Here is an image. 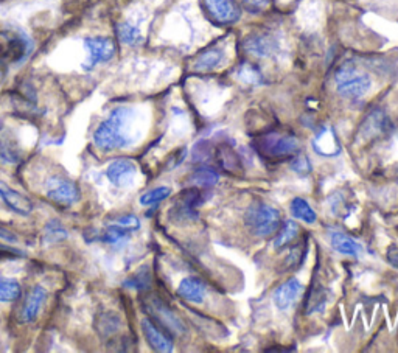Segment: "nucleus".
<instances>
[{"label": "nucleus", "mask_w": 398, "mask_h": 353, "mask_svg": "<svg viewBox=\"0 0 398 353\" xmlns=\"http://www.w3.org/2000/svg\"><path fill=\"white\" fill-rule=\"evenodd\" d=\"M134 111L130 108H117L97 128L94 132V144L97 148L109 151V149L125 148L131 145V123Z\"/></svg>", "instance_id": "f257e3e1"}, {"label": "nucleus", "mask_w": 398, "mask_h": 353, "mask_svg": "<svg viewBox=\"0 0 398 353\" xmlns=\"http://www.w3.org/2000/svg\"><path fill=\"white\" fill-rule=\"evenodd\" d=\"M336 91L344 99L358 100L371 91L372 80L367 73L358 70L352 64H344L335 75Z\"/></svg>", "instance_id": "f03ea898"}, {"label": "nucleus", "mask_w": 398, "mask_h": 353, "mask_svg": "<svg viewBox=\"0 0 398 353\" xmlns=\"http://www.w3.org/2000/svg\"><path fill=\"white\" fill-rule=\"evenodd\" d=\"M244 220L254 235L269 237L280 229L282 215L277 209L257 201L247 209Z\"/></svg>", "instance_id": "7ed1b4c3"}, {"label": "nucleus", "mask_w": 398, "mask_h": 353, "mask_svg": "<svg viewBox=\"0 0 398 353\" xmlns=\"http://www.w3.org/2000/svg\"><path fill=\"white\" fill-rule=\"evenodd\" d=\"M255 145H257V149L261 154L274 157V159L294 156L299 151V140L294 136L280 132H271L268 136L259 137Z\"/></svg>", "instance_id": "20e7f679"}, {"label": "nucleus", "mask_w": 398, "mask_h": 353, "mask_svg": "<svg viewBox=\"0 0 398 353\" xmlns=\"http://www.w3.org/2000/svg\"><path fill=\"white\" fill-rule=\"evenodd\" d=\"M85 47L89 51L87 63L85 64L86 70H92L95 66L109 63L116 55V44L109 37L94 36L86 37Z\"/></svg>", "instance_id": "39448f33"}, {"label": "nucleus", "mask_w": 398, "mask_h": 353, "mask_svg": "<svg viewBox=\"0 0 398 353\" xmlns=\"http://www.w3.org/2000/svg\"><path fill=\"white\" fill-rule=\"evenodd\" d=\"M47 197L61 206H72L80 199V189L72 181L54 178L47 185Z\"/></svg>", "instance_id": "423d86ee"}, {"label": "nucleus", "mask_w": 398, "mask_h": 353, "mask_svg": "<svg viewBox=\"0 0 398 353\" xmlns=\"http://www.w3.org/2000/svg\"><path fill=\"white\" fill-rule=\"evenodd\" d=\"M149 313L159 321V324L167 328L170 333L173 335H184L187 332V328L184 326V322L179 319L175 313H173L170 308L165 305L162 300L159 299H151L149 300Z\"/></svg>", "instance_id": "0eeeda50"}, {"label": "nucleus", "mask_w": 398, "mask_h": 353, "mask_svg": "<svg viewBox=\"0 0 398 353\" xmlns=\"http://www.w3.org/2000/svg\"><path fill=\"white\" fill-rule=\"evenodd\" d=\"M137 175V165L131 159H117L106 170V178L116 187L131 185Z\"/></svg>", "instance_id": "6e6552de"}, {"label": "nucleus", "mask_w": 398, "mask_h": 353, "mask_svg": "<svg viewBox=\"0 0 398 353\" xmlns=\"http://www.w3.org/2000/svg\"><path fill=\"white\" fill-rule=\"evenodd\" d=\"M206 8L218 24H235L240 19V10L230 0H206Z\"/></svg>", "instance_id": "1a4fd4ad"}, {"label": "nucleus", "mask_w": 398, "mask_h": 353, "mask_svg": "<svg viewBox=\"0 0 398 353\" xmlns=\"http://www.w3.org/2000/svg\"><path fill=\"white\" fill-rule=\"evenodd\" d=\"M244 50L257 58H269L279 50V42L271 35H252L244 41Z\"/></svg>", "instance_id": "9d476101"}, {"label": "nucleus", "mask_w": 398, "mask_h": 353, "mask_svg": "<svg viewBox=\"0 0 398 353\" xmlns=\"http://www.w3.org/2000/svg\"><path fill=\"white\" fill-rule=\"evenodd\" d=\"M0 199L5 202L6 207L20 216H28L33 212V202L2 181H0Z\"/></svg>", "instance_id": "9b49d317"}, {"label": "nucleus", "mask_w": 398, "mask_h": 353, "mask_svg": "<svg viewBox=\"0 0 398 353\" xmlns=\"http://www.w3.org/2000/svg\"><path fill=\"white\" fill-rule=\"evenodd\" d=\"M304 287L297 279H290L288 282H285L280 285L279 288L274 292V304L279 310H288L292 305L297 302V299L300 297V292H302Z\"/></svg>", "instance_id": "f8f14e48"}, {"label": "nucleus", "mask_w": 398, "mask_h": 353, "mask_svg": "<svg viewBox=\"0 0 398 353\" xmlns=\"http://www.w3.org/2000/svg\"><path fill=\"white\" fill-rule=\"evenodd\" d=\"M142 332H144L148 344L151 345V349H154L156 352H162V353L173 352L171 340L154 324L151 319L142 321Z\"/></svg>", "instance_id": "ddd939ff"}, {"label": "nucleus", "mask_w": 398, "mask_h": 353, "mask_svg": "<svg viewBox=\"0 0 398 353\" xmlns=\"http://www.w3.org/2000/svg\"><path fill=\"white\" fill-rule=\"evenodd\" d=\"M199 206V193L197 190H189L181 194V198L173 207V212L176 213L178 220H197V209Z\"/></svg>", "instance_id": "4468645a"}, {"label": "nucleus", "mask_w": 398, "mask_h": 353, "mask_svg": "<svg viewBox=\"0 0 398 353\" xmlns=\"http://www.w3.org/2000/svg\"><path fill=\"white\" fill-rule=\"evenodd\" d=\"M389 118L385 114V112L377 109V111H373L369 114V117H367L364 120V123H363V128H361V136L364 139H375V137H378L381 136V134H385L387 130H389Z\"/></svg>", "instance_id": "2eb2a0df"}, {"label": "nucleus", "mask_w": 398, "mask_h": 353, "mask_svg": "<svg viewBox=\"0 0 398 353\" xmlns=\"http://www.w3.org/2000/svg\"><path fill=\"white\" fill-rule=\"evenodd\" d=\"M178 295L190 304H202L206 297V285L198 277H185L178 287Z\"/></svg>", "instance_id": "dca6fc26"}, {"label": "nucleus", "mask_w": 398, "mask_h": 353, "mask_svg": "<svg viewBox=\"0 0 398 353\" xmlns=\"http://www.w3.org/2000/svg\"><path fill=\"white\" fill-rule=\"evenodd\" d=\"M46 299H47L46 288L41 287V285H36V287L32 288L27 297V302L24 305V310H22V318H24L25 322H33L37 318V314H39Z\"/></svg>", "instance_id": "f3484780"}, {"label": "nucleus", "mask_w": 398, "mask_h": 353, "mask_svg": "<svg viewBox=\"0 0 398 353\" xmlns=\"http://www.w3.org/2000/svg\"><path fill=\"white\" fill-rule=\"evenodd\" d=\"M224 59H226V54H224L223 49H209L198 56L197 63H194V69L198 72L215 70L224 63Z\"/></svg>", "instance_id": "a211bd4d"}, {"label": "nucleus", "mask_w": 398, "mask_h": 353, "mask_svg": "<svg viewBox=\"0 0 398 353\" xmlns=\"http://www.w3.org/2000/svg\"><path fill=\"white\" fill-rule=\"evenodd\" d=\"M0 157L6 163H18L20 161V149L18 142L5 130H0Z\"/></svg>", "instance_id": "6ab92c4d"}, {"label": "nucleus", "mask_w": 398, "mask_h": 353, "mask_svg": "<svg viewBox=\"0 0 398 353\" xmlns=\"http://www.w3.org/2000/svg\"><path fill=\"white\" fill-rule=\"evenodd\" d=\"M332 246L336 252L342 255H352V257H358L359 252L363 249L361 244L345 234H341V232L332 234Z\"/></svg>", "instance_id": "aec40b11"}, {"label": "nucleus", "mask_w": 398, "mask_h": 353, "mask_svg": "<svg viewBox=\"0 0 398 353\" xmlns=\"http://www.w3.org/2000/svg\"><path fill=\"white\" fill-rule=\"evenodd\" d=\"M116 33L120 42L126 44V46H139L142 39H144L140 35V30L136 25L130 24V22H120V24H117Z\"/></svg>", "instance_id": "412c9836"}, {"label": "nucleus", "mask_w": 398, "mask_h": 353, "mask_svg": "<svg viewBox=\"0 0 398 353\" xmlns=\"http://www.w3.org/2000/svg\"><path fill=\"white\" fill-rule=\"evenodd\" d=\"M69 237L67 230L63 228V224L59 223L58 220H51L46 224L42 232V242L44 244H55V243H61L63 240H66Z\"/></svg>", "instance_id": "4be33fe9"}, {"label": "nucleus", "mask_w": 398, "mask_h": 353, "mask_svg": "<svg viewBox=\"0 0 398 353\" xmlns=\"http://www.w3.org/2000/svg\"><path fill=\"white\" fill-rule=\"evenodd\" d=\"M22 296L20 283L14 279H0V304L16 302Z\"/></svg>", "instance_id": "5701e85b"}, {"label": "nucleus", "mask_w": 398, "mask_h": 353, "mask_svg": "<svg viewBox=\"0 0 398 353\" xmlns=\"http://www.w3.org/2000/svg\"><path fill=\"white\" fill-rule=\"evenodd\" d=\"M189 181L193 185L198 187H213L218 181H220V175L210 167H201L197 171H193Z\"/></svg>", "instance_id": "b1692460"}, {"label": "nucleus", "mask_w": 398, "mask_h": 353, "mask_svg": "<svg viewBox=\"0 0 398 353\" xmlns=\"http://www.w3.org/2000/svg\"><path fill=\"white\" fill-rule=\"evenodd\" d=\"M291 213L297 220H302L308 224H313L316 221V212L311 209V206L302 198H294L291 202Z\"/></svg>", "instance_id": "393cba45"}, {"label": "nucleus", "mask_w": 398, "mask_h": 353, "mask_svg": "<svg viewBox=\"0 0 398 353\" xmlns=\"http://www.w3.org/2000/svg\"><path fill=\"white\" fill-rule=\"evenodd\" d=\"M327 302H328V291H325L324 288H314L310 292V296H308L305 313L313 314L318 311H324Z\"/></svg>", "instance_id": "a878e982"}, {"label": "nucleus", "mask_w": 398, "mask_h": 353, "mask_svg": "<svg viewBox=\"0 0 398 353\" xmlns=\"http://www.w3.org/2000/svg\"><path fill=\"white\" fill-rule=\"evenodd\" d=\"M299 234V226L296 221H287L285 226L282 228V230L279 232V235L275 237L274 240V249L275 251H282L283 247H287L292 240H294Z\"/></svg>", "instance_id": "bb28decb"}, {"label": "nucleus", "mask_w": 398, "mask_h": 353, "mask_svg": "<svg viewBox=\"0 0 398 353\" xmlns=\"http://www.w3.org/2000/svg\"><path fill=\"white\" fill-rule=\"evenodd\" d=\"M170 194H171L170 187H156V189L142 194L140 204L142 206H153V204H157V202L167 199Z\"/></svg>", "instance_id": "cd10ccee"}, {"label": "nucleus", "mask_w": 398, "mask_h": 353, "mask_svg": "<svg viewBox=\"0 0 398 353\" xmlns=\"http://www.w3.org/2000/svg\"><path fill=\"white\" fill-rule=\"evenodd\" d=\"M149 285H151V274L147 268H142L140 271H137L134 275H131L130 279L125 282V287H130L134 290H147L149 288Z\"/></svg>", "instance_id": "c85d7f7f"}, {"label": "nucleus", "mask_w": 398, "mask_h": 353, "mask_svg": "<svg viewBox=\"0 0 398 353\" xmlns=\"http://www.w3.org/2000/svg\"><path fill=\"white\" fill-rule=\"evenodd\" d=\"M100 333L101 335H112L118 332L120 326H122V322H120V318L117 316L116 313H103L100 314Z\"/></svg>", "instance_id": "c756f323"}, {"label": "nucleus", "mask_w": 398, "mask_h": 353, "mask_svg": "<svg viewBox=\"0 0 398 353\" xmlns=\"http://www.w3.org/2000/svg\"><path fill=\"white\" fill-rule=\"evenodd\" d=\"M130 232L131 230L118 226V224L116 223L114 226L108 228L106 232H104L103 242L108 243V244H120V243H123L125 240H128V237H130Z\"/></svg>", "instance_id": "7c9ffc66"}, {"label": "nucleus", "mask_w": 398, "mask_h": 353, "mask_svg": "<svg viewBox=\"0 0 398 353\" xmlns=\"http://www.w3.org/2000/svg\"><path fill=\"white\" fill-rule=\"evenodd\" d=\"M237 75L240 80H242L243 82H247V85H259V82L261 81V75L249 64H244L240 67Z\"/></svg>", "instance_id": "2f4dec72"}, {"label": "nucleus", "mask_w": 398, "mask_h": 353, "mask_svg": "<svg viewBox=\"0 0 398 353\" xmlns=\"http://www.w3.org/2000/svg\"><path fill=\"white\" fill-rule=\"evenodd\" d=\"M117 224L118 226H122L128 230H137L140 228V221H139V218L137 216H134V215H126V216H122V218H118L117 220Z\"/></svg>", "instance_id": "473e14b6"}, {"label": "nucleus", "mask_w": 398, "mask_h": 353, "mask_svg": "<svg viewBox=\"0 0 398 353\" xmlns=\"http://www.w3.org/2000/svg\"><path fill=\"white\" fill-rule=\"evenodd\" d=\"M291 168L299 173V175H308L311 171V163L306 157H297V159L292 161Z\"/></svg>", "instance_id": "72a5a7b5"}, {"label": "nucleus", "mask_w": 398, "mask_h": 353, "mask_svg": "<svg viewBox=\"0 0 398 353\" xmlns=\"http://www.w3.org/2000/svg\"><path fill=\"white\" fill-rule=\"evenodd\" d=\"M268 0H243V6L249 13H260L268 8Z\"/></svg>", "instance_id": "f704fd0d"}, {"label": "nucleus", "mask_w": 398, "mask_h": 353, "mask_svg": "<svg viewBox=\"0 0 398 353\" xmlns=\"http://www.w3.org/2000/svg\"><path fill=\"white\" fill-rule=\"evenodd\" d=\"M0 238L5 240V242H8V243H18V237L14 235L11 230L5 229V228H0Z\"/></svg>", "instance_id": "c9c22d12"}, {"label": "nucleus", "mask_w": 398, "mask_h": 353, "mask_svg": "<svg viewBox=\"0 0 398 353\" xmlns=\"http://www.w3.org/2000/svg\"><path fill=\"white\" fill-rule=\"evenodd\" d=\"M389 261L392 263L394 266H397V268H398V249L389 251Z\"/></svg>", "instance_id": "e433bc0d"}]
</instances>
